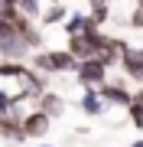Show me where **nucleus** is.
Listing matches in <instances>:
<instances>
[{"mask_svg":"<svg viewBox=\"0 0 143 147\" xmlns=\"http://www.w3.org/2000/svg\"><path fill=\"white\" fill-rule=\"evenodd\" d=\"M29 69L39 75H65V72H75L78 62H75V56L69 49H39V53L29 56Z\"/></svg>","mask_w":143,"mask_h":147,"instance_id":"obj_1","label":"nucleus"},{"mask_svg":"<svg viewBox=\"0 0 143 147\" xmlns=\"http://www.w3.org/2000/svg\"><path fill=\"white\" fill-rule=\"evenodd\" d=\"M107 46V36L104 33H85V36H72L69 42H65V49L75 56V62H91V59H98L101 53H104Z\"/></svg>","mask_w":143,"mask_h":147,"instance_id":"obj_2","label":"nucleus"},{"mask_svg":"<svg viewBox=\"0 0 143 147\" xmlns=\"http://www.w3.org/2000/svg\"><path fill=\"white\" fill-rule=\"evenodd\" d=\"M75 79H78L81 88H94V92H101V88L107 85V65H101L98 59H91V62H78Z\"/></svg>","mask_w":143,"mask_h":147,"instance_id":"obj_3","label":"nucleus"},{"mask_svg":"<svg viewBox=\"0 0 143 147\" xmlns=\"http://www.w3.org/2000/svg\"><path fill=\"white\" fill-rule=\"evenodd\" d=\"M33 56V49L26 46V39L20 36V33H13V36H7L0 42V62H20L26 65V59Z\"/></svg>","mask_w":143,"mask_h":147,"instance_id":"obj_4","label":"nucleus"},{"mask_svg":"<svg viewBox=\"0 0 143 147\" xmlns=\"http://www.w3.org/2000/svg\"><path fill=\"white\" fill-rule=\"evenodd\" d=\"M49 127H52V121H49L39 108L26 111V118H23V134H26V141H43L49 134Z\"/></svg>","mask_w":143,"mask_h":147,"instance_id":"obj_5","label":"nucleus"},{"mask_svg":"<svg viewBox=\"0 0 143 147\" xmlns=\"http://www.w3.org/2000/svg\"><path fill=\"white\" fill-rule=\"evenodd\" d=\"M101 98H104L107 105L130 108V101H133V92H127V85H124V82H107L104 88H101Z\"/></svg>","mask_w":143,"mask_h":147,"instance_id":"obj_6","label":"nucleus"},{"mask_svg":"<svg viewBox=\"0 0 143 147\" xmlns=\"http://www.w3.org/2000/svg\"><path fill=\"white\" fill-rule=\"evenodd\" d=\"M78 108L85 111L88 118H101L107 111V101L101 98V92H94V88H85L81 92V98H78Z\"/></svg>","mask_w":143,"mask_h":147,"instance_id":"obj_7","label":"nucleus"},{"mask_svg":"<svg viewBox=\"0 0 143 147\" xmlns=\"http://www.w3.org/2000/svg\"><path fill=\"white\" fill-rule=\"evenodd\" d=\"M120 65H124V72H127L130 79L143 82V46H127V53H124Z\"/></svg>","mask_w":143,"mask_h":147,"instance_id":"obj_8","label":"nucleus"},{"mask_svg":"<svg viewBox=\"0 0 143 147\" xmlns=\"http://www.w3.org/2000/svg\"><path fill=\"white\" fill-rule=\"evenodd\" d=\"M65 36H85V33H98V26H94V23H91V16H88V10L85 13H72L69 16V20H65Z\"/></svg>","mask_w":143,"mask_h":147,"instance_id":"obj_9","label":"nucleus"},{"mask_svg":"<svg viewBox=\"0 0 143 147\" xmlns=\"http://www.w3.org/2000/svg\"><path fill=\"white\" fill-rule=\"evenodd\" d=\"M36 108L43 111L49 121H55V118H62V115H65V98H62L59 92H46L43 98L36 101Z\"/></svg>","mask_w":143,"mask_h":147,"instance_id":"obj_10","label":"nucleus"},{"mask_svg":"<svg viewBox=\"0 0 143 147\" xmlns=\"http://www.w3.org/2000/svg\"><path fill=\"white\" fill-rule=\"evenodd\" d=\"M0 137H3V141H13V144H23L26 141V134H23V118L20 115L0 118Z\"/></svg>","mask_w":143,"mask_h":147,"instance_id":"obj_11","label":"nucleus"},{"mask_svg":"<svg viewBox=\"0 0 143 147\" xmlns=\"http://www.w3.org/2000/svg\"><path fill=\"white\" fill-rule=\"evenodd\" d=\"M69 16H72L69 3H46V10H43V20H39V26H43V30H49V26H59V23L65 26V20H69Z\"/></svg>","mask_w":143,"mask_h":147,"instance_id":"obj_12","label":"nucleus"},{"mask_svg":"<svg viewBox=\"0 0 143 147\" xmlns=\"http://www.w3.org/2000/svg\"><path fill=\"white\" fill-rule=\"evenodd\" d=\"M43 10H46V3H39V0H16V13L23 20H29V23L43 20Z\"/></svg>","mask_w":143,"mask_h":147,"instance_id":"obj_13","label":"nucleus"},{"mask_svg":"<svg viewBox=\"0 0 143 147\" xmlns=\"http://www.w3.org/2000/svg\"><path fill=\"white\" fill-rule=\"evenodd\" d=\"M88 16H91V23L101 30V26L107 23V16H111V7L101 3V0H94V3H88Z\"/></svg>","mask_w":143,"mask_h":147,"instance_id":"obj_14","label":"nucleus"},{"mask_svg":"<svg viewBox=\"0 0 143 147\" xmlns=\"http://www.w3.org/2000/svg\"><path fill=\"white\" fill-rule=\"evenodd\" d=\"M127 118H130L133 127H143V88L133 95V101H130V108H127Z\"/></svg>","mask_w":143,"mask_h":147,"instance_id":"obj_15","label":"nucleus"},{"mask_svg":"<svg viewBox=\"0 0 143 147\" xmlns=\"http://www.w3.org/2000/svg\"><path fill=\"white\" fill-rule=\"evenodd\" d=\"M23 72H26V65H20V62H0V82H3V79H20V75Z\"/></svg>","mask_w":143,"mask_h":147,"instance_id":"obj_16","label":"nucleus"},{"mask_svg":"<svg viewBox=\"0 0 143 147\" xmlns=\"http://www.w3.org/2000/svg\"><path fill=\"white\" fill-rule=\"evenodd\" d=\"M7 115H13V95L7 88H0V118H7Z\"/></svg>","mask_w":143,"mask_h":147,"instance_id":"obj_17","label":"nucleus"},{"mask_svg":"<svg viewBox=\"0 0 143 147\" xmlns=\"http://www.w3.org/2000/svg\"><path fill=\"white\" fill-rule=\"evenodd\" d=\"M130 26H133V30H143V0L133 7V13H130Z\"/></svg>","mask_w":143,"mask_h":147,"instance_id":"obj_18","label":"nucleus"},{"mask_svg":"<svg viewBox=\"0 0 143 147\" xmlns=\"http://www.w3.org/2000/svg\"><path fill=\"white\" fill-rule=\"evenodd\" d=\"M13 33H16V26H13L10 20H0V42H3L7 36H13Z\"/></svg>","mask_w":143,"mask_h":147,"instance_id":"obj_19","label":"nucleus"},{"mask_svg":"<svg viewBox=\"0 0 143 147\" xmlns=\"http://www.w3.org/2000/svg\"><path fill=\"white\" fill-rule=\"evenodd\" d=\"M130 147H143V137H140V141H133V144H130Z\"/></svg>","mask_w":143,"mask_h":147,"instance_id":"obj_20","label":"nucleus"},{"mask_svg":"<svg viewBox=\"0 0 143 147\" xmlns=\"http://www.w3.org/2000/svg\"><path fill=\"white\" fill-rule=\"evenodd\" d=\"M36 147H55V144H36Z\"/></svg>","mask_w":143,"mask_h":147,"instance_id":"obj_21","label":"nucleus"}]
</instances>
